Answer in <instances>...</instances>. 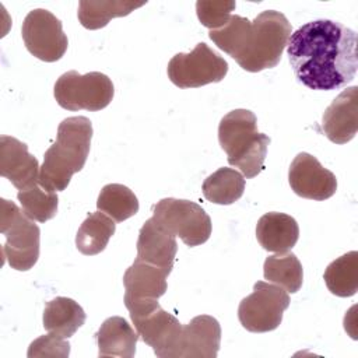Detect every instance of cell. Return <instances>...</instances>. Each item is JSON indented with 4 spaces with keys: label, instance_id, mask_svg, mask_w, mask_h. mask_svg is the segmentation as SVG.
<instances>
[{
    "label": "cell",
    "instance_id": "6da1fadb",
    "mask_svg": "<svg viewBox=\"0 0 358 358\" xmlns=\"http://www.w3.org/2000/svg\"><path fill=\"white\" fill-rule=\"evenodd\" d=\"M287 53L296 80L310 90H340L355 78L357 34L337 21L303 24L291 34Z\"/></svg>",
    "mask_w": 358,
    "mask_h": 358
},
{
    "label": "cell",
    "instance_id": "7a4b0ae2",
    "mask_svg": "<svg viewBox=\"0 0 358 358\" xmlns=\"http://www.w3.org/2000/svg\"><path fill=\"white\" fill-rule=\"evenodd\" d=\"M91 138L92 123L88 117L71 116L62 120L55 144L43 155L39 183L49 190H64L71 176L84 168Z\"/></svg>",
    "mask_w": 358,
    "mask_h": 358
},
{
    "label": "cell",
    "instance_id": "3957f363",
    "mask_svg": "<svg viewBox=\"0 0 358 358\" xmlns=\"http://www.w3.org/2000/svg\"><path fill=\"white\" fill-rule=\"evenodd\" d=\"M218 141L228 164L239 168L245 178L252 179L263 171L270 137L257 131V119L249 109H234L221 119Z\"/></svg>",
    "mask_w": 358,
    "mask_h": 358
},
{
    "label": "cell",
    "instance_id": "277c9868",
    "mask_svg": "<svg viewBox=\"0 0 358 358\" xmlns=\"http://www.w3.org/2000/svg\"><path fill=\"white\" fill-rule=\"evenodd\" d=\"M291 36V24L287 17L274 10L256 15L248 27L242 45L234 57L246 71L257 73L278 64Z\"/></svg>",
    "mask_w": 358,
    "mask_h": 358
},
{
    "label": "cell",
    "instance_id": "5b68a950",
    "mask_svg": "<svg viewBox=\"0 0 358 358\" xmlns=\"http://www.w3.org/2000/svg\"><path fill=\"white\" fill-rule=\"evenodd\" d=\"M0 232L6 236L3 259L11 268L27 271L38 262L41 229L7 199L0 200Z\"/></svg>",
    "mask_w": 358,
    "mask_h": 358
},
{
    "label": "cell",
    "instance_id": "8992f818",
    "mask_svg": "<svg viewBox=\"0 0 358 358\" xmlns=\"http://www.w3.org/2000/svg\"><path fill=\"white\" fill-rule=\"evenodd\" d=\"M152 218L164 231L179 236L190 248L204 243L211 235V218L201 206L190 200L162 199L152 207Z\"/></svg>",
    "mask_w": 358,
    "mask_h": 358
},
{
    "label": "cell",
    "instance_id": "52a82bcc",
    "mask_svg": "<svg viewBox=\"0 0 358 358\" xmlns=\"http://www.w3.org/2000/svg\"><path fill=\"white\" fill-rule=\"evenodd\" d=\"M57 103L67 110H101L115 94L110 78L99 71L80 74L76 70L62 74L53 90Z\"/></svg>",
    "mask_w": 358,
    "mask_h": 358
},
{
    "label": "cell",
    "instance_id": "ba28073f",
    "mask_svg": "<svg viewBox=\"0 0 358 358\" xmlns=\"http://www.w3.org/2000/svg\"><path fill=\"white\" fill-rule=\"evenodd\" d=\"M289 306V295L280 285L257 281L253 292L243 298L238 308L241 324L253 333H266L277 329Z\"/></svg>",
    "mask_w": 358,
    "mask_h": 358
},
{
    "label": "cell",
    "instance_id": "9c48e42d",
    "mask_svg": "<svg viewBox=\"0 0 358 358\" xmlns=\"http://www.w3.org/2000/svg\"><path fill=\"white\" fill-rule=\"evenodd\" d=\"M168 77L179 88H197L220 83L228 73V63L204 42L189 53H176L168 63Z\"/></svg>",
    "mask_w": 358,
    "mask_h": 358
},
{
    "label": "cell",
    "instance_id": "30bf717a",
    "mask_svg": "<svg viewBox=\"0 0 358 358\" xmlns=\"http://www.w3.org/2000/svg\"><path fill=\"white\" fill-rule=\"evenodd\" d=\"M169 274L162 268L136 262L124 271V306L127 308L130 317L140 316L157 308L158 299L166 292V277Z\"/></svg>",
    "mask_w": 358,
    "mask_h": 358
},
{
    "label": "cell",
    "instance_id": "8fae6325",
    "mask_svg": "<svg viewBox=\"0 0 358 358\" xmlns=\"http://www.w3.org/2000/svg\"><path fill=\"white\" fill-rule=\"evenodd\" d=\"M22 39L31 55L43 62H56L67 50L69 39L63 32L62 22L50 11L35 8L22 22Z\"/></svg>",
    "mask_w": 358,
    "mask_h": 358
},
{
    "label": "cell",
    "instance_id": "7c38bea8",
    "mask_svg": "<svg viewBox=\"0 0 358 358\" xmlns=\"http://www.w3.org/2000/svg\"><path fill=\"white\" fill-rule=\"evenodd\" d=\"M289 186L295 194L310 200H326L337 190V179L316 157L299 152L289 165Z\"/></svg>",
    "mask_w": 358,
    "mask_h": 358
},
{
    "label": "cell",
    "instance_id": "4fadbf2b",
    "mask_svg": "<svg viewBox=\"0 0 358 358\" xmlns=\"http://www.w3.org/2000/svg\"><path fill=\"white\" fill-rule=\"evenodd\" d=\"M131 322L141 340L154 350L157 357H175V350L183 324H180L173 315L168 313L158 305L147 313L133 316Z\"/></svg>",
    "mask_w": 358,
    "mask_h": 358
},
{
    "label": "cell",
    "instance_id": "5bb4252c",
    "mask_svg": "<svg viewBox=\"0 0 358 358\" xmlns=\"http://www.w3.org/2000/svg\"><path fill=\"white\" fill-rule=\"evenodd\" d=\"M221 343V326L208 315L193 317L182 326L173 358H215Z\"/></svg>",
    "mask_w": 358,
    "mask_h": 358
},
{
    "label": "cell",
    "instance_id": "9a60e30c",
    "mask_svg": "<svg viewBox=\"0 0 358 358\" xmlns=\"http://www.w3.org/2000/svg\"><path fill=\"white\" fill-rule=\"evenodd\" d=\"M326 137L336 144H345L358 130V87L352 85L340 92L327 106L322 117Z\"/></svg>",
    "mask_w": 358,
    "mask_h": 358
},
{
    "label": "cell",
    "instance_id": "2e32d148",
    "mask_svg": "<svg viewBox=\"0 0 358 358\" xmlns=\"http://www.w3.org/2000/svg\"><path fill=\"white\" fill-rule=\"evenodd\" d=\"M38 159L28 152L25 143L11 136L0 137V175L8 179L18 190L27 189L39 180Z\"/></svg>",
    "mask_w": 358,
    "mask_h": 358
},
{
    "label": "cell",
    "instance_id": "e0dca14e",
    "mask_svg": "<svg viewBox=\"0 0 358 358\" xmlns=\"http://www.w3.org/2000/svg\"><path fill=\"white\" fill-rule=\"evenodd\" d=\"M176 252V236L164 231L152 217L147 220L138 232L136 262L157 266L171 274Z\"/></svg>",
    "mask_w": 358,
    "mask_h": 358
},
{
    "label": "cell",
    "instance_id": "ac0fdd59",
    "mask_svg": "<svg viewBox=\"0 0 358 358\" xmlns=\"http://www.w3.org/2000/svg\"><path fill=\"white\" fill-rule=\"evenodd\" d=\"M256 238L264 250L285 255L295 246L299 238V227L295 218L288 214L266 213L257 221Z\"/></svg>",
    "mask_w": 358,
    "mask_h": 358
},
{
    "label": "cell",
    "instance_id": "d6986e66",
    "mask_svg": "<svg viewBox=\"0 0 358 358\" xmlns=\"http://www.w3.org/2000/svg\"><path fill=\"white\" fill-rule=\"evenodd\" d=\"M99 357L131 358L136 354L138 333L120 316L108 317L96 333Z\"/></svg>",
    "mask_w": 358,
    "mask_h": 358
},
{
    "label": "cell",
    "instance_id": "ffe728a7",
    "mask_svg": "<svg viewBox=\"0 0 358 358\" xmlns=\"http://www.w3.org/2000/svg\"><path fill=\"white\" fill-rule=\"evenodd\" d=\"M84 309L71 298L56 296L43 310V327L63 338L71 337L85 322Z\"/></svg>",
    "mask_w": 358,
    "mask_h": 358
},
{
    "label": "cell",
    "instance_id": "44dd1931",
    "mask_svg": "<svg viewBox=\"0 0 358 358\" xmlns=\"http://www.w3.org/2000/svg\"><path fill=\"white\" fill-rule=\"evenodd\" d=\"M145 1L122 0H81L78 3V20L87 29H99L108 25L112 18L129 15Z\"/></svg>",
    "mask_w": 358,
    "mask_h": 358
},
{
    "label": "cell",
    "instance_id": "7402d4cb",
    "mask_svg": "<svg viewBox=\"0 0 358 358\" xmlns=\"http://www.w3.org/2000/svg\"><path fill=\"white\" fill-rule=\"evenodd\" d=\"M115 229L116 225L110 217H106L102 211L92 213L78 228L76 246L83 255H98L106 248Z\"/></svg>",
    "mask_w": 358,
    "mask_h": 358
},
{
    "label": "cell",
    "instance_id": "603a6c76",
    "mask_svg": "<svg viewBox=\"0 0 358 358\" xmlns=\"http://www.w3.org/2000/svg\"><path fill=\"white\" fill-rule=\"evenodd\" d=\"M204 197L215 204H232L245 190V176L232 168H220L203 182Z\"/></svg>",
    "mask_w": 358,
    "mask_h": 358
},
{
    "label": "cell",
    "instance_id": "cb8c5ba5",
    "mask_svg": "<svg viewBox=\"0 0 358 358\" xmlns=\"http://www.w3.org/2000/svg\"><path fill=\"white\" fill-rule=\"evenodd\" d=\"M323 278L333 295L352 296L358 289V252L352 250L333 260Z\"/></svg>",
    "mask_w": 358,
    "mask_h": 358
},
{
    "label": "cell",
    "instance_id": "d4e9b609",
    "mask_svg": "<svg viewBox=\"0 0 358 358\" xmlns=\"http://www.w3.org/2000/svg\"><path fill=\"white\" fill-rule=\"evenodd\" d=\"M264 278L280 285L287 292L295 294L303 282L302 264L294 253L268 256L264 260Z\"/></svg>",
    "mask_w": 358,
    "mask_h": 358
},
{
    "label": "cell",
    "instance_id": "484cf974",
    "mask_svg": "<svg viewBox=\"0 0 358 358\" xmlns=\"http://www.w3.org/2000/svg\"><path fill=\"white\" fill-rule=\"evenodd\" d=\"M96 207L113 221L122 222L138 211V200L127 186L109 183L102 187L96 200Z\"/></svg>",
    "mask_w": 358,
    "mask_h": 358
},
{
    "label": "cell",
    "instance_id": "4316f807",
    "mask_svg": "<svg viewBox=\"0 0 358 358\" xmlns=\"http://www.w3.org/2000/svg\"><path fill=\"white\" fill-rule=\"evenodd\" d=\"M17 199L24 214L34 221L46 222L57 213L59 197L56 192L43 187L39 180L27 189L18 190Z\"/></svg>",
    "mask_w": 358,
    "mask_h": 358
},
{
    "label": "cell",
    "instance_id": "83f0119b",
    "mask_svg": "<svg viewBox=\"0 0 358 358\" xmlns=\"http://www.w3.org/2000/svg\"><path fill=\"white\" fill-rule=\"evenodd\" d=\"M236 3L231 0H199L196 3V13L200 22L213 31L220 29L229 21L231 11H234Z\"/></svg>",
    "mask_w": 358,
    "mask_h": 358
},
{
    "label": "cell",
    "instance_id": "f1b7e54d",
    "mask_svg": "<svg viewBox=\"0 0 358 358\" xmlns=\"http://www.w3.org/2000/svg\"><path fill=\"white\" fill-rule=\"evenodd\" d=\"M70 354V344L66 338L59 337L56 334H46L41 336L29 344L28 348V358L35 357H69Z\"/></svg>",
    "mask_w": 358,
    "mask_h": 358
}]
</instances>
